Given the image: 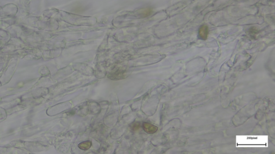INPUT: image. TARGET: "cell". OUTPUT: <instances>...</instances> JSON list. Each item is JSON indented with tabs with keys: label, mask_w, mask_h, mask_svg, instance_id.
I'll use <instances>...</instances> for the list:
<instances>
[{
	"label": "cell",
	"mask_w": 275,
	"mask_h": 154,
	"mask_svg": "<svg viewBox=\"0 0 275 154\" xmlns=\"http://www.w3.org/2000/svg\"><path fill=\"white\" fill-rule=\"evenodd\" d=\"M142 127L145 132L149 134L154 133L157 130V127L156 126L148 123H144L142 125Z\"/></svg>",
	"instance_id": "1"
},
{
	"label": "cell",
	"mask_w": 275,
	"mask_h": 154,
	"mask_svg": "<svg viewBox=\"0 0 275 154\" xmlns=\"http://www.w3.org/2000/svg\"><path fill=\"white\" fill-rule=\"evenodd\" d=\"M208 34V27L207 26H201L199 30V36L201 39L206 40Z\"/></svg>",
	"instance_id": "2"
},
{
	"label": "cell",
	"mask_w": 275,
	"mask_h": 154,
	"mask_svg": "<svg viewBox=\"0 0 275 154\" xmlns=\"http://www.w3.org/2000/svg\"><path fill=\"white\" fill-rule=\"evenodd\" d=\"M92 143L90 141H86L85 142H83L78 144V147L80 149L83 151H87L90 148L91 146Z\"/></svg>",
	"instance_id": "3"
},
{
	"label": "cell",
	"mask_w": 275,
	"mask_h": 154,
	"mask_svg": "<svg viewBox=\"0 0 275 154\" xmlns=\"http://www.w3.org/2000/svg\"><path fill=\"white\" fill-rule=\"evenodd\" d=\"M139 127H140V125H139V123H138L137 124V123H136L135 124H133V126H132V128H133L132 129H133L135 130V131H136V130H137V129H138L139 128Z\"/></svg>",
	"instance_id": "4"
}]
</instances>
